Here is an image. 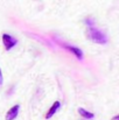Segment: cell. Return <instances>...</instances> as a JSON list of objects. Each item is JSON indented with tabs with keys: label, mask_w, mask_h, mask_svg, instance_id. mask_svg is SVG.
I'll use <instances>...</instances> for the list:
<instances>
[{
	"label": "cell",
	"mask_w": 119,
	"mask_h": 120,
	"mask_svg": "<svg viewBox=\"0 0 119 120\" xmlns=\"http://www.w3.org/2000/svg\"><path fill=\"white\" fill-rule=\"evenodd\" d=\"M88 36L95 43H98V44H106L107 43L106 35L103 32H100L99 29L95 28V27H89L88 28Z\"/></svg>",
	"instance_id": "cell-1"
},
{
	"label": "cell",
	"mask_w": 119,
	"mask_h": 120,
	"mask_svg": "<svg viewBox=\"0 0 119 120\" xmlns=\"http://www.w3.org/2000/svg\"><path fill=\"white\" fill-rule=\"evenodd\" d=\"M2 43H4L6 50H11L13 47L16 45L18 41H16L15 38H13V36L9 35V34H4V35H2Z\"/></svg>",
	"instance_id": "cell-2"
},
{
	"label": "cell",
	"mask_w": 119,
	"mask_h": 120,
	"mask_svg": "<svg viewBox=\"0 0 119 120\" xmlns=\"http://www.w3.org/2000/svg\"><path fill=\"white\" fill-rule=\"evenodd\" d=\"M19 110H20V105H14L13 107H11L5 117L6 120H14L18 117V113H19Z\"/></svg>",
	"instance_id": "cell-3"
},
{
	"label": "cell",
	"mask_w": 119,
	"mask_h": 120,
	"mask_svg": "<svg viewBox=\"0 0 119 120\" xmlns=\"http://www.w3.org/2000/svg\"><path fill=\"white\" fill-rule=\"evenodd\" d=\"M67 50H69V51H71L76 57H77V60H82L83 58V52H82V50L78 49L77 47H73V45H69V44H62Z\"/></svg>",
	"instance_id": "cell-4"
},
{
	"label": "cell",
	"mask_w": 119,
	"mask_h": 120,
	"mask_svg": "<svg viewBox=\"0 0 119 120\" xmlns=\"http://www.w3.org/2000/svg\"><path fill=\"white\" fill-rule=\"evenodd\" d=\"M60 107H61V103L60 101H55L53 105H51V107L49 109V111L47 112V114H46V119H50L58 110H60Z\"/></svg>",
	"instance_id": "cell-5"
},
{
	"label": "cell",
	"mask_w": 119,
	"mask_h": 120,
	"mask_svg": "<svg viewBox=\"0 0 119 120\" xmlns=\"http://www.w3.org/2000/svg\"><path fill=\"white\" fill-rule=\"evenodd\" d=\"M78 113L83 117V118H85V119H92V118L95 117V114H93V113L88 112L86 110H84V109H82V107H79L78 109Z\"/></svg>",
	"instance_id": "cell-6"
},
{
	"label": "cell",
	"mask_w": 119,
	"mask_h": 120,
	"mask_svg": "<svg viewBox=\"0 0 119 120\" xmlns=\"http://www.w3.org/2000/svg\"><path fill=\"white\" fill-rule=\"evenodd\" d=\"M85 23L89 26V27H93V25H95V22H93V20L92 19H90V18H88V19H85Z\"/></svg>",
	"instance_id": "cell-7"
},
{
	"label": "cell",
	"mask_w": 119,
	"mask_h": 120,
	"mask_svg": "<svg viewBox=\"0 0 119 120\" xmlns=\"http://www.w3.org/2000/svg\"><path fill=\"white\" fill-rule=\"evenodd\" d=\"M4 83V78H2V72H1V69H0V86L2 85Z\"/></svg>",
	"instance_id": "cell-8"
},
{
	"label": "cell",
	"mask_w": 119,
	"mask_h": 120,
	"mask_svg": "<svg viewBox=\"0 0 119 120\" xmlns=\"http://www.w3.org/2000/svg\"><path fill=\"white\" fill-rule=\"evenodd\" d=\"M112 120H119V116H116V117H113Z\"/></svg>",
	"instance_id": "cell-9"
}]
</instances>
